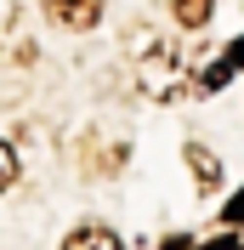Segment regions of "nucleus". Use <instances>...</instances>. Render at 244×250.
Instances as JSON below:
<instances>
[{
	"label": "nucleus",
	"instance_id": "nucleus-10",
	"mask_svg": "<svg viewBox=\"0 0 244 250\" xmlns=\"http://www.w3.org/2000/svg\"><path fill=\"white\" fill-rule=\"evenodd\" d=\"M165 250H193V245H187L182 233H170V239H165Z\"/></svg>",
	"mask_w": 244,
	"mask_h": 250
},
{
	"label": "nucleus",
	"instance_id": "nucleus-5",
	"mask_svg": "<svg viewBox=\"0 0 244 250\" xmlns=\"http://www.w3.org/2000/svg\"><path fill=\"white\" fill-rule=\"evenodd\" d=\"M187 165H193V182L199 188H216V182H222V165H216V154L204 148V142H187Z\"/></svg>",
	"mask_w": 244,
	"mask_h": 250
},
{
	"label": "nucleus",
	"instance_id": "nucleus-6",
	"mask_svg": "<svg viewBox=\"0 0 244 250\" xmlns=\"http://www.w3.org/2000/svg\"><path fill=\"white\" fill-rule=\"evenodd\" d=\"M170 6H176V23H182V29H204L216 0H170Z\"/></svg>",
	"mask_w": 244,
	"mask_h": 250
},
{
	"label": "nucleus",
	"instance_id": "nucleus-1",
	"mask_svg": "<svg viewBox=\"0 0 244 250\" xmlns=\"http://www.w3.org/2000/svg\"><path fill=\"white\" fill-rule=\"evenodd\" d=\"M137 80H142V91H148V97H159V103H170V97L187 85V80H182V68H176V51H170V46H153L148 57H142Z\"/></svg>",
	"mask_w": 244,
	"mask_h": 250
},
{
	"label": "nucleus",
	"instance_id": "nucleus-4",
	"mask_svg": "<svg viewBox=\"0 0 244 250\" xmlns=\"http://www.w3.org/2000/svg\"><path fill=\"white\" fill-rule=\"evenodd\" d=\"M62 250H125V245H120V233H114V228L85 222V228H74V233H68V245H62Z\"/></svg>",
	"mask_w": 244,
	"mask_h": 250
},
{
	"label": "nucleus",
	"instance_id": "nucleus-8",
	"mask_svg": "<svg viewBox=\"0 0 244 250\" xmlns=\"http://www.w3.org/2000/svg\"><path fill=\"white\" fill-rule=\"evenodd\" d=\"M222 216H227V222H244V193H233V199H227V210H222Z\"/></svg>",
	"mask_w": 244,
	"mask_h": 250
},
{
	"label": "nucleus",
	"instance_id": "nucleus-9",
	"mask_svg": "<svg viewBox=\"0 0 244 250\" xmlns=\"http://www.w3.org/2000/svg\"><path fill=\"white\" fill-rule=\"evenodd\" d=\"M199 250H244V245H239L233 233H222V239H210V245H199Z\"/></svg>",
	"mask_w": 244,
	"mask_h": 250
},
{
	"label": "nucleus",
	"instance_id": "nucleus-7",
	"mask_svg": "<svg viewBox=\"0 0 244 250\" xmlns=\"http://www.w3.org/2000/svg\"><path fill=\"white\" fill-rule=\"evenodd\" d=\"M17 182V154H12V142H0V193Z\"/></svg>",
	"mask_w": 244,
	"mask_h": 250
},
{
	"label": "nucleus",
	"instance_id": "nucleus-2",
	"mask_svg": "<svg viewBox=\"0 0 244 250\" xmlns=\"http://www.w3.org/2000/svg\"><path fill=\"white\" fill-rule=\"evenodd\" d=\"M46 17L62 29H91L102 17V0H46Z\"/></svg>",
	"mask_w": 244,
	"mask_h": 250
},
{
	"label": "nucleus",
	"instance_id": "nucleus-3",
	"mask_svg": "<svg viewBox=\"0 0 244 250\" xmlns=\"http://www.w3.org/2000/svg\"><path fill=\"white\" fill-rule=\"evenodd\" d=\"M239 68H244V34H239V40H233V46L210 62V68H204V74H199V91H222V85H227Z\"/></svg>",
	"mask_w": 244,
	"mask_h": 250
}]
</instances>
